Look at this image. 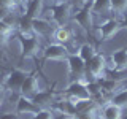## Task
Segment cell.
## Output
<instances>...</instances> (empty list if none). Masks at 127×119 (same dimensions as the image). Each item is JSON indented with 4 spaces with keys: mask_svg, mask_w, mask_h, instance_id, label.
Masks as SVG:
<instances>
[{
    "mask_svg": "<svg viewBox=\"0 0 127 119\" xmlns=\"http://www.w3.org/2000/svg\"><path fill=\"white\" fill-rule=\"evenodd\" d=\"M106 73V59L103 54H95L91 60L86 62V73H84V83L87 79H98Z\"/></svg>",
    "mask_w": 127,
    "mask_h": 119,
    "instance_id": "obj_1",
    "label": "cell"
},
{
    "mask_svg": "<svg viewBox=\"0 0 127 119\" xmlns=\"http://www.w3.org/2000/svg\"><path fill=\"white\" fill-rule=\"evenodd\" d=\"M19 45H21L22 57H35L40 51V40L35 33H19Z\"/></svg>",
    "mask_w": 127,
    "mask_h": 119,
    "instance_id": "obj_2",
    "label": "cell"
},
{
    "mask_svg": "<svg viewBox=\"0 0 127 119\" xmlns=\"http://www.w3.org/2000/svg\"><path fill=\"white\" fill-rule=\"evenodd\" d=\"M27 75L29 73H26V71L21 70V68L11 70L10 73H8L5 83H3V84H5V89L10 90V92H13V94H19L24 81H26V78H27Z\"/></svg>",
    "mask_w": 127,
    "mask_h": 119,
    "instance_id": "obj_3",
    "label": "cell"
},
{
    "mask_svg": "<svg viewBox=\"0 0 127 119\" xmlns=\"http://www.w3.org/2000/svg\"><path fill=\"white\" fill-rule=\"evenodd\" d=\"M70 11H71V3L70 2H62V3H54L51 6V18L53 22L57 24L59 27L67 26L70 19Z\"/></svg>",
    "mask_w": 127,
    "mask_h": 119,
    "instance_id": "obj_4",
    "label": "cell"
},
{
    "mask_svg": "<svg viewBox=\"0 0 127 119\" xmlns=\"http://www.w3.org/2000/svg\"><path fill=\"white\" fill-rule=\"evenodd\" d=\"M41 53L45 60H67V57L70 56L68 48L61 43H51L46 48H43Z\"/></svg>",
    "mask_w": 127,
    "mask_h": 119,
    "instance_id": "obj_5",
    "label": "cell"
},
{
    "mask_svg": "<svg viewBox=\"0 0 127 119\" xmlns=\"http://www.w3.org/2000/svg\"><path fill=\"white\" fill-rule=\"evenodd\" d=\"M124 26V22L119 21V19L116 18H110L106 19L105 22H102L100 26H98V33H100V38L103 40V41H108V40H111L114 37V35L118 33L119 30L122 29Z\"/></svg>",
    "mask_w": 127,
    "mask_h": 119,
    "instance_id": "obj_6",
    "label": "cell"
},
{
    "mask_svg": "<svg viewBox=\"0 0 127 119\" xmlns=\"http://www.w3.org/2000/svg\"><path fill=\"white\" fill-rule=\"evenodd\" d=\"M65 92H67L68 97L75 98V100H86V98H91V94H89V90H87V87H86V83L81 81V79L71 81Z\"/></svg>",
    "mask_w": 127,
    "mask_h": 119,
    "instance_id": "obj_7",
    "label": "cell"
},
{
    "mask_svg": "<svg viewBox=\"0 0 127 119\" xmlns=\"http://www.w3.org/2000/svg\"><path fill=\"white\" fill-rule=\"evenodd\" d=\"M67 63H68V70L71 76H76V79L84 81V73H86V62L79 57L78 54H70L67 57Z\"/></svg>",
    "mask_w": 127,
    "mask_h": 119,
    "instance_id": "obj_8",
    "label": "cell"
},
{
    "mask_svg": "<svg viewBox=\"0 0 127 119\" xmlns=\"http://www.w3.org/2000/svg\"><path fill=\"white\" fill-rule=\"evenodd\" d=\"M92 11H91V3L81 6V10H78V13L75 14V21L78 22V26H81L83 30L91 32L94 27V21H92Z\"/></svg>",
    "mask_w": 127,
    "mask_h": 119,
    "instance_id": "obj_9",
    "label": "cell"
},
{
    "mask_svg": "<svg viewBox=\"0 0 127 119\" xmlns=\"http://www.w3.org/2000/svg\"><path fill=\"white\" fill-rule=\"evenodd\" d=\"M32 32L37 37H51L54 33V26L41 16V18L32 19Z\"/></svg>",
    "mask_w": 127,
    "mask_h": 119,
    "instance_id": "obj_10",
    "label": "cell"
},
{
    "mask_svg": "<svg viewBox=\"0 0 127 119\" xmlns=\"http://www.w3.org/2000/svg\"><path fill=\"white\" fill-rule=\"evenodd\" d=\"M40 84H38V78H37V75H33V73H30V75H27V78H26V81H24V84L21 87V94L22 97H27V98H33V95L35 94H38L40 92Z\"/></svg>",
    "mask_w": 127,
    "mask_h": 119,
    "instance_id": "obj_11",
    "label": "cell"
},
{
    "mask_svg": "<svg viewBox=\"0 0 127 119\" xmlns=\"http://www.w3.org/2000/svg\"><path fill=\"white\" fill-rule=\"evenodd\" d=\"M38 110L40 106L35 105L32 98L22 97V95L18 97V102H16V113L18 114H35Z\"/></svg>",
    "mask_w": 127,
    "mask_h": 119,
    "instance_id": "obj_12",
    "label": "cell"
},
{
    "mask_svg": "<svg viewBox=\"0 0 127 119\" xmlns=\"http://www.w3.org/2000/svg\"><path fill=\"white\" fill-rule=\"evenodd\" d=\"M43 13H45V0H29L26 11H24V14L30 19L41 18Z\"/></svg>",
    "mask_w": 127,
    "mask_h": 119,
    "instance_id": "obj_13",
    "label": "cell"
},
{
    "mask_svg": "<svg viewBox=\"0 0 127 119\" xmlns=\"http://www.w3.org/2000/svg\"><path fill=\"white\" fill-rule=\"evenodd\" d=\"M111 70H127V49H118L111 54Z\"/></svg>",
    "mask_w": 127,
    "mask_h": 119,
    "instance_id": "obj_14",
    "label": "cell"
},
{
    "mask_svg": "<svg viewBox=\"0 0 127 119\" xmlns=\"http://www.w3.org/2000/svg\"><path fill=\"white\" fill-rule=\"evenodd\" d=\"M33 103L35 105H38L40 108H46L48 105H53V103L56 102L54 100V92L51 89H41L38 94L33 95Z\"/></svg>",
    "mask_w": 127,
    "mask_h": 119,
    "instance_id": "obj_15",
    "label": "cell"
},
{
    "mask_svg": "<svg viewBox=\"0 0 127 119\" xmlns=\"http://www.w3.org/2000/svg\"><path fill=\"white\" fill-rule=\"evenodd\" d=\"M97 81H98V84H100L102 90H103V92H106L108 95H113V94H116L118 90L122 89V87H121V81H116V79L108 78V76L98 78Z\"/></svg>",
    "mask_w": 127,
    "mask_h": 119,
    "instance_id": "obj_16",
    "label": "cell"
},
{
    "mask_svg": "<svg viewBox=\"0 0 127 119\" xmlns=\"http://www.w3.org/2000/svg\"><path fill=\"white\" fill-rule=\"evenodd\" d=\"M91 11L92 14H108L111 13V3L110 0H92L91 3Z\"/></svg>",
    "mask_w": 127,
    "mask_h": 119,
    "instance_id": "obj_17",
    "label": "cell"
},
{
    "mask_svg": "<svg viewBox=\"0 0 127 119\" xmlns=\"http://www.w3.org/2000/svg\"><path fill=\"white\" fill-rule=\"evenodd\" d=\"M102 116H103V119H122V110L110 102L103 106Z\"/></svg>",
    "mask_w": 127,
    "mask_h": 119,
    "instance_id": "obj_18",
    "label": "cell"
},
{
    "mask_svg": "<svg viewBox=\"0 0 127 119\" xmlns=\"http://www.w3.org/2000/svg\"><path fill=\"white\" fill-rule=\"evenodd\" d=\"M54 38H56V43H61V45H67V43L71 40V29L67 26H62V27H57L54 30Z\"/></svg>",
    "mask_w": 127,
    "mask_h": 119,
    "instance_id": "obj_19",
    "label": "cell"
},
{
    "mask_svg": "<svg viewBox=\"0 0 127 119\" xmlns=\"http://www.w3.org/2000/svg\"><path fill=\"white\" fill-rule=\"evenodd\" d=\"M95 54H97V51H95L94 45H91V43H83V45L78 48V56H79V57H81L84 62L91 60V59H92Z\"/></svg>",
    "mask_w": 127,
    "mask_h": 119,
    "instance_id": "obj_20",
    "label": "cell"
},
{
    "mask_svg": "<svg viewBox=\"0 0 127 119\" xmlns=\"http://www.w3.org/2000/svg\"><path fill=\"white\" fill-rule=\"evenodd\" d=\"M113 105H116L119 106V108H127V87L126 89H121V90H118L116 94H113L111 95V100H110Z\"/></svg>",
    "mask_w": 127,
    "mask_h": 119,
    "instance_id": "obj_21",
    "label": "cell"
},
{
    "mask_svg": "<svg viewBox=\"0 0 127 119\" xmlns=\"http://www.w3.org/2000/svg\"><path fill=\"white\" fill-rule=\"evenodd\" d=\"M18 27H19V33H33L32 32V19L27 18L26 14L19 16Z\"/></svg>",
    "mask_w": 127,
    "mask_h": 119,
    "instance_id": "obj_22",
    "label": "cell"
},
{
    "mask_svg": "<svg viewBox=\"0 0 127 119\" xmlns=\"http://www.w3.org/2000/svg\"><path fill=\"white\" fill-rule=\"evenodd\" d=\"M111 3V11L119 14H126L127 11V0H110Z\"/></svg>",
    "mask_w": 127,
    "mask_h": 119,
    "instance_id": "obj_23",
    "label": "cell"
},
{
    "mask_svg": "<svg viewBox=\"0 0 127 119\" xmlns=\"http://www.w3.org/2000/svg\"><path fill=\"white\" fill-rule=\"evenodd\" d=\"M71 119H95V110L76 111V113L71 114Z\"/></svg>",
    "mask_w": 127,
    "mask_h": 119,
    "instance_id": "obj_24",
    "label": "cell"
},
{
    "mask_svg": "<svg viewBox=\"0 0 127 119\" xmlns=\"http://www.w3.org/2000/svg\"><path fill=\"white\" fill-rule=\"evenodd\" d=\"M33 119H54V113L48 108H40L33 114Z\"/></svg>",
    "mask_w": 127,
    "mask_h": 119,
    "instance_id": "obj_25",
    "label": "cell"
},
{
    "mask_svg": "<svg viewBox=\"0 0 127 119\" xmlns=\"http://www.w3.org/2000/svg\"><path fill=\"white\" fill-rule=\"evenodd\" d=\"M0 8H5L8 11H16V10H21L18 5H16L14 0H0Z\"/></svg>",
    "mask_w": 127,
    "mask_h": 119,
    "instance_id": "obj_26",
    "label": "cell"
},
{
    "mask_svg": "<svg viewBox=\"0 0 127 119\" xmlns=\"http://www.w3.org/2000/svg\"><path fill=\"white\" fill-rule=\"evenodd\" d=\"M11 29H13V27L8 26L5 21H0V37H8L10 32H11Z\"/></svg>",
    "mask_w": 127,
    "mask_h": 119,
    "instance_id": "obj_27",
    "label": "cell"
},
{
    "mask_svg": "<svg viewBox=\"0 0 127 119\" xmlns=\"http://www.w3.org/2000/svg\"><path fill=\"white\" fill-rule=\"evenodd\" d=\"M0 119H19V114L18 113H3L0 114Z\"/></svg>",
    "mask_w": 127,
    "mask_h": 119,
    "instance_id": "obj_28",
    "label": "cell"
},
{
    "mask_svg": "<svg viewBox=\"0 0 127 119\" xmlns=\"http://www.w3.org/2000/svg\"><path fill=\"white\" fill-rule=\"evenodd\" d=\"M14 2H16V5L21 8V10L26 11V6H27V3H29V0H14Z\"/></svg>",
    "mask_w": 127,
    "mask_h": 119,
    "instance_id": "obj_29",
    "label": "cell"
},
{
    "mask_svg": "<svg viewBox=\"0 0 127 119\" xmlns=\"http://www.w3.org/2000/svg\"><path fill=\"white\" fill-rule=\"evenodd\" d=\"M10 13H11V11L5 10V8H0V21H5V18H6Z\"/></svg>",
    "mask_w": 127,
    "mask_h": 119,
    "instance_id": "obj_30",
    "label": "cell"
},
{
    "mask_svg": "<svg viewBox=\"0 0 127 119\" xmlns=\"http://www.w3.org/2000/svg\"><path fill=\"white\" fill-rule=\"evenodd\" d=\"M5 90H6V89H5V84H3V83L0 81V94H3Z\"/></svg>",
    "mask_w": 127,
    "mask_h": 119,
    "instance_id": "obj_31",
    "label": "cell"
},
{
    "mask_svg": "<svg viewBox=\"0 0 127 119\" xmlns=\"http://www.w3.org/2000/svg\"><path fill=\"white\" fill-rule=\"evenodd\" d=\"M2 103H3V94H0V106H2Z\"/></svg>",
    "mask_w": 127,
    "mask_h": 119,
    "instance_id": "obj_32",
    "label": "cell"
},
{
    "mask_svg": "<svg viewBox=\"0 0 127 119\" xmlns=\"http://www.w3.org/2000/svg\"><path fill=\"white\" fill-rule=\"evenodd\" d=\"M76 2H81L83 5H86V3H87V0H76Z\"/></svg>",
    "mask_w": 127,
    "mask_h": 119,
    "instance_id": "obj_33",
    "label": "cell"
},
{
    "mask_svg": "<svg viewBox=\"0 0 127 119\" xmlns=\"http://www.w3.org/2000/svg\"><path fill=\"white\" fill-rule=\"evenodd\" d=\"M62 2H68V0H56V3H62Z\"/></svg>",
    "mask_w": 127,
    "mask_h": 119,
    "instance_id": "obj_34",
    "label": "cell"
}]
</instances>
